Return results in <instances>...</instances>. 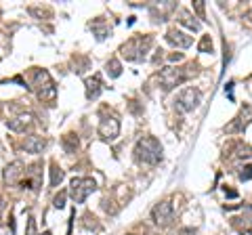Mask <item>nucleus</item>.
<instances>
[{
  "instance_id": "obj_29",
  "label": "nucleus",
  "mask_w": 252,
  "mask_h": 235,
  "mask_svg": "<svg viewBox=\"0 0 252 235\" xmlns=\"http://www.w3.org/2000/svg\"><path fill=\"white\" fill-rule=\"evenodd\" d=\"M128 235H135V233H128Z\"/></svg>"
},
{
  "instance_id": "obj_23",
  "label": "nucleus",
  "mask_w": 252,
  "mask_h": 235,
  "mask_svg": "<svg viewBox=\"0 0 252 235\" xmlns=\"http://www.w3.org/2000/svg\"><path fill=\"white\" fill-rule=\"evenodd\" d=\"M193 11L198 13L200 19H204V2H202V0H195V2H193Z\"/></svg>"
},
{
  "instance_id": "obj_1",
  "label": "nucleus",
  "mask_w": 252,
  "mask_h": 235,
  "mask_svg": "<svg viewBox=\"0 0 252 235\" xmlns=\"http://www.w3.org/2000/svg\"><path fill=\"white\" fill-rule=\"evenodd\" d=\"M135 158L149 166H156L162 160V145L156 137H143L139 139V143L135 147Z\"/></svg>"
},
{
  "instance_id": "obj_6",
  "label": "nucleus",
  "mask_w": 252,
  "mask_h": 235,
  "mask_svg": "<svg viewBox=\"0 0 252 235\" xmlns=\"http://www.w3.org/2000/svg\"><path fill=\"white\" fill-rule=\"evenodd\" d=\"M172 214H175V208H172V204H170L168 200H164V202H160V204H156L154 210H152L154 223H156V225H162V227L170 225Z\"/></svg>"
},
{
  "instance_id": "obj_24",
  "label": "nucleus",
  "mask_w": 252,
  "mask_h": 235,
  "mask_svg": "<svg viewBox=\"0 0 252 235\" xmlns=\"http://www.w3.org/2000/svg\"><path fill=\"white\" fill-rule=\"evenodd\" d=\"M26 235H36V221L34 218H30L28 221V233Z\"/></svg>"
},
{
  "instance_id": "obj_25",
  "label": "nucleus",
  "mask_w": 252,
  "mask_h": 235,
  "mask_svg": "<svg viewBox=\"0 0 252 235\" xmlns=\"http://www.w3.org/2000/svg\"><path fill=\"white\" fill-rule=\"evenodd\" d=\"M240 158H248V155H252V149H250V147H240Z\"/></svg>"
},
{
  "instance_id": "obj_26",
  "label": "nucleus",
  "mask_w": 252,
  "mask_h": 235,
  "mask_svg": "<svg viewBox=\"0 0 252 235\" xmlns=\"http://www.w3.org/2000/svg\"><path fill=\"white\" fill-rule=\"evenodd\" d=\"M179 235H195V229H191V227H185V229H181Z\"/></svg>"
},
{
  "instance_id": "obj_3",
  "label": "nucleus",
  "mask_w": 252,
  "mask_h": 235,
  "mask_svg": "<svg viewBox=\"0 0 252 235\" xmlns=\"http://www.w3.org/2000/svg\"><path fill=\"white\" fill-rule=\"evenodd\" d=\"M200 101H202V92L198 88H193V86H187L185 90L179 92V97H177L175 103H177L179 112L187 114V112H193V109L200 105Z\"/></svg>"
},
{
  "instance_id": "obj_9",
  "label": "nucleus",
  "mask_w": 252,
  "mask_h": 235,
  "mask_svg": "<svg viewBox=\"0 0 252 235\" xmlns=\"http://www.w3.org/2000/svg\"><path fill=\"white\" fill-rule=\"evenodd\" d=\"M23 175H26V166L17 160V162H11L9 166L4 168V181L9 183V185H17L21 178H23Z\"/></svg>"
},
{
  "instance_id": "obj_14",
  "label": "nucleus",
  "mask_w": 252,
  "mask_h": 235,
  "mask_svg": "<svg viewBox=\"0 0 252 235\" xmlns=\"http://www.w3.org/2000/svg\"><path fill=\"white\" fill-rule=\"evenodd\" d=\"M32 86H34L38 92L44 90V88H49V86H53L49 72H44V69H38V72L34 74V82H32Z\"/></svg>"
},
{
  "instance_id": "obj_4",
  "label": "nucleus",
  "mask_w": 252,
  "mask_h": 235,
  "mask_svg": "<svg viewBox=\"0 0 252 235\" xmlns=\"http://www.w3.org/2000/svg\"><path fill=\"white\" fill-rule=\"evenodd\" d=\"M97 189V183L93 181V178L84 176V178H74L72 185H69V195H72V200L76 204H82L89 195Z\"/></svg>"
},
{
  "instance_id": "obj_19",
  "label": "nucleus",
  "mask_w": 252,
  "mask_h": 235,
  "mask_svg": "<svg viewBox=\"0 0 252 235\" xmlns=\"http://www.w3.org/2000/svg\"><path fill=\"white\" fill-rule=\"evenodd\" d=\"M93 32L97 34V38H99V40H103V38L107 36V28H103V26H101V21H94V23H93Z\"/></svg>"
},
{
  "instance_id": "obj_22",
  "label": "nucleus",
  "mask_w": 252,
  "mask_h": 235,
  "mask_svg": "<svg viewBox=\"0 0 252 235\" xmlns=\"http://www.w3.org/2000/svg\"><path fill=\"white\" fill-rule=\"evenodd\" d=\"M250 178H252V164L244 166L242 172H240V181H250Z\"/></svg>"
},
{
  "instance_id": "obj_28",
  "label": "nucleus",
  "mask_w": 252,
  "mask_h": 235,
  "mask_svg": "<svg viewBox=\"0 0 252 235\" xmlns=\"http://www.w3.org/2000/svg\"><path fill=\"white\" fill-rule=\"evenodd\" d=\"M40 235H51V231H44V233H40Z\"/></svg>"
},
{
  "instance_id": "obj_18",
  "label": "nucleus",
  "mask_w": 252,
  "mask_h": 235,
  "mask_svg": "<svg viewBox=\"0 0 252 235\" xmlns=\"http://www.w3.org/2000/svg\"><path fill=\"white\" fill-rule=\"evenodd\" d=\"M55 95H57V90H55V86H49V88H44L38 92V97L42 101H55Z\"/></svg>"
},
{
  "instance_id": "obj_20",
  "label": "nucleus",
  "mask_w": 252,
  "mask_h": 235,
  "mask_svg": "<svg viewBox=\"0 0 252 235\" xmlns=\"http://www.w3.org/2000/svg\"><path fill=\"white\" fill-rule=\"evenodd\" d=\"M200 53H212V40H210V36H204L202 38V42H200Z\"/></svg>"
},
{
  "instance_id": "obj_8",
  "label": "nucleus",
  "mask_w": 252,
  "mask_h": 235,
  "mask_svg": "<svg viewBox=\"0 0 252 235\" xmlns=\"http://www.w3.org/2000/svg\"><path fill=\"white\" fill-rule=\"evenodd\" d=\"M166 40L172 44V46H177V49H189V46L193 44V38L191 36H187L185 32H181V29H168L166 32Z\"/></svg>"
},
{
  "instance_id": "obj_5",
  "label": "nucleus",
  "mask_w": 252,
  "mask_h": 235,
  "mask_svg": "<svg viewBox=\"0 0 252 235\" xmlns=\"http://www.w3.org/2000/svg\"><path fill=\"white\" fill-rule=\"evenodd\" d=\"M185 78L187 76H185L183 69H179V67H164L160 72V84H162L164 90H172L175 86L183 84Z\"/></svg>"
},
{
  "instance_id": "obj_17",
  "label": "nucleus",
  "mask_w": 252,
  "mask_h": 235,
  "mask_svg": "<svg viewBox=\"0 0 252 235\" xmlns=\"http://www.w3.org/2000/svg\"><path fill=\"white\" fill-rule=\"evenodd\" d=\"M63 176H65V172H63L57 164H53L51 166V187H57L63 181Z\"/></svg>"
},
{
  "instance_id": "obj_12",
  "label": "nucleus",
  "mask_w": 252,
  "mask_h": 235,
  "mask_svg": "<svg viewBox=\"0 0 252 235\" xmlns=\"http://www.w3.org/2000/svg\"><path fill=\"white\" fill-rule=\"evenodd\" d=\"M177 19H179L181 26L189 28V29H191V32H198V29H200V21L195 19V15H193L191 11H187V9H179V13H177Z\"/></svg>"
},
{
  "instance_id": "obj_30",
  "label": "nucleus",
  "mask_w": 252,
  "mask_h": 235,
  "mask_svg": "<svg viewBox=\"0 0 252 235\" xmlns=\"http://www.w3.org/2000/svg\"><path fill=\"white\" fill-rule=\"evenodd\" d=\"M152 235H156V233H152Z\"/></svg>"
},
{
  "instance_id": "obj_15",
  "label": "nucleus",
  "mask_w": 252,
  "mask_h": 235,
  "mask_svg": "<svg viewBox=\"0 0 252 235\" xmlns=\"http://www.w3.org/2000/svg\"><path fill=\"white\" fill-rule=\"evenodd\" d=\"M105 67H107V74H109V78H118V76L122 74V63H120V61H118V59H109Z\"/></svg>"
},
{
  "instance_id": "obj_7",
  "label": "nucleus",
  "mask_w": 252,
  "mask_h": 235,
  "mask_svg": "<svg viewBox=\"0 0 252 235\" xmlns=\"http://www.w3.org/2000/svg\"><path fill=\"white\" fill-rule=\"evenodd\" d=\"M97 132L103 141H116L120 137V122H118L116 118H105V120L99 122Z\"/></svg>"
},
{
  "instance_id": "obj_13",
  "label": "nucleus",
  "mask_w": 252,
  "mask_h": 235,
  "mask_svg": "<svg viewBox=\"0 0 252 235\" xmlns=\"http://www.w3.org/2000/svg\"><path fill=\"white\" fill-rule=\"evenodd\" d=\"M44 147H46V141L38 135H30L26 141H23V149L28 153H42Z\"/></svg>"
},
{
  "instance_id": "obj_27",
  "label": "nucleus",
  "mask_w": 252,
  "mask_h": 235,
  "mask_svg": "<svg viewBox=\"0 0 252 235\" xmlns=\"http://www.w3.org/2000/svg\"><path fill=\"white\" fill-rule=\"evenodd\" d=\"M181 59H183V53H175L168 57V61H181Z\"/></svg>"
},
{
  "instance_id": "obj_21",
  "label": "nucleus",
  "mask_w": 252,
  "mask_h": 235,
  "mask_svg": "<svg viewBox=\"0 0 252 235\" xmlns=\"http://www.w3.org/2000/svg\"><path fill=\"white\" fill-rule=\"evenodd\" d=\"M65 198H67V193H65V191H61L59 195H55V200H53V206L57 208V210H61L63 206H65Z\"/></svg>"
},
{
  "instance_id": "obj_2",
  "label": "nucleus",
  "mask_w": 252,
  "mask_h": 235,
  "mask_svg": "<svg viewBox=\"0 0 252 235\" xmlns=\"http://www.w3.org/2000/svg\"><path fill=\"white\" fill-rule=\"evenodd\" d=\"M152 44H154L152 36H143V38H139V40H130L128 44L122 46V55L128 61H141L147 55V51L152 49Z\"/></svg>"
},
{
  "instance_id": "obj_16",
  "label": "nucleus",
  "mask_w": 252,
  "mask_h": 235,
  "mask_svg": "<svg viewBox=\"0 0 252 235\" xmlns=\"http://www.w3.org/2000/svg\"><path fill=\"white\" fill-rule=\"evenodd\" d=\"M63 147H65L67 153H74V151L78 149V137L72 135V132H69V135H65V137H63Z\"/></svg>"
},
{
  "instance_id": "obj_11",
  "label": "nucleus",
  "mask_w": 252,
  "mask_h": 235,
  "mask_svg": "<svg viewBox=\"0 0 252 235\" xmlns=\"http://www.w3.org/2000/svg\"><path fill=\"white\" fill-rule=\"evenodd\" d=\"M32 120H34V118H32L30 114H21V116H17V118H13V120L6 122V128L13 130V132H26L32 126Z\"/></svg>"
},
{
  "instance_id": "obj_10",
  "label": "nucleus",
  "mask_w": 252,
  "mask_h": 235,
  "mask_svg": "<svg viewBox=\"0 0 252 235\" xmlns=\"http://www.w3.org/2000/svg\"><path fill=\"white\" fill-rule=\"evenodd\" d=\"M84 86H86V99H89V101L99 99L101 90H103V82H101V76L99 74H94L93 78H89V80L84 82Z\"/></svg>"
}]
</instances>
